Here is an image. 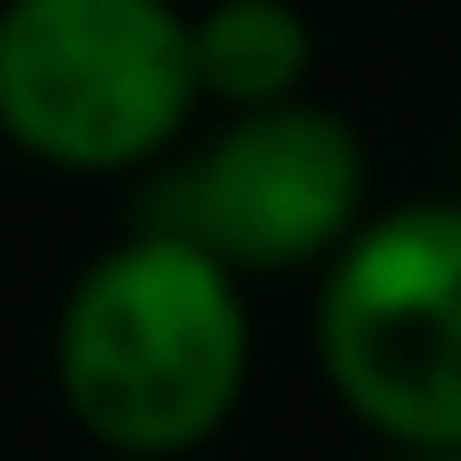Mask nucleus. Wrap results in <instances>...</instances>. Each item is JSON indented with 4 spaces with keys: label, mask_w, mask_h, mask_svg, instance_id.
I'll return each instance as SVG.
<instances>
[{
    "label": "nucleus",
    "mask_w": 461,
    "mask_h": 461,
    "mask_svg": "<svg viewBox=\"0 0 461 461\" xmlns=\"http://www.w3.org/2000/svg\"><path fill=\"white\" fill-rule=\"evenodd\" d=\"M248 376L240 274L214 248L154 222L146 240L86 265L60 308V393L112 453L163 461L230 419Z\"/></svg>",
    "instance_id": "obj_1"
},
{
    "label": "nucleus",
    "mask_w": 461,
    "mask_h": 461,
    "mask_svg": "<svg viewBox=\"0 0 461 461\" xmlns=\"http://www.w3.org/2000/svg\"><path fill=\"white\" fill-rule=\"evenodd\" d=\"M197 112V60L171 0H9L0 129L60 171H129Z\"/></svg>",
    "instance_id": "obj_2"
},
{
    "label": "nucleus",
    "mask_w": 461,
    "mask_h": 461,
    "mask_svg": "<svg viewBox=\"0 0 461 461\" xmlns=\"http://www.w3.org/2000/svg\"><path fill=\"white\" fill-rule=\"evenodd\" d=\"M188 60H197V95L222 103H282L308 86V17L291 0H214V9L188 26Z\"/></svg>",
    "instance_id": "obj_5"
},
{
    "label": "nucleus",
    "mask_w": 461,
    "mask_h": 461,
    "mask_svg": "<svg viewBox=\"0 0 461 461\" xmlns=\"http://www.w3.org/2000/svg\"><path fill=\"white\" fill-rule=\"evenodd\" d=\"M325 376L376 436L461 453V205H402L333 248Z\"/></svg>",
    "instance_id": "obj_3"
},
{
    "label": "nucleus",
    "mask_w": 461,
    "mask_h": 461,
    "mask_svg": "<svg viewBox=\"0 0 461 461\" xmlns=\"http://www.w3.org/2000/svg\"><path fill=\"white\" fill-rule=\"evenodd\" d=\"M367 154L359 129L325 103H248L240 120L163 188V230L214 248L230 274L316 265L359 230Z\"/></svg>",
    "instance_id": "obj_4"
}]
</instances>
